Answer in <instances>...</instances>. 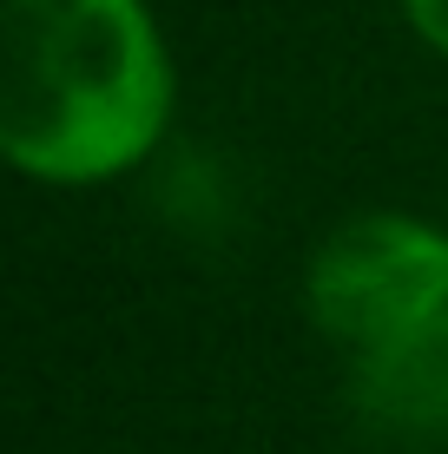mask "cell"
Returning <instances> with one entry per match:
<instances>
[{"instance_id": "obj_1", "label": "cell", "mask_w": 448, "mask_h": 454, "mask_svg": "<svg viewBox=\"0 0 448 454\" xmlns=\"http://www.w3.org/2000/svg\"><path fill=\"white\" fill-rule=\"evenodd\" d=\"M178 67L152 0H0V159L92 192L159 159Z\"/></svg>"}, {"instance_id": "obj_2", "label": "cell", "mask_w": 448, "mask_h": 454, "mask_svg": "<svg viewBox=\"0 0 448 454\" xmlns=\"http://www.w3.org/2000/svg\"><path fill=\"white\" fill-rule=\"evenodd\" d=\"M303 309L343 356L448 309V231L415 211H357L303 257Z\"/></svg>"}, {"instance_id": "obj_3", "label": "cell", "mask_w": 448, "mask_h": 454, "mask_svg": "<svg viewBox=\"0 0 448 454\" xmlns=\"http://www.w3.org/2000/svg\"><path fill=\"white\" fill-rule=\"evenodd\" d=\"M350 415L382 442H428L448 428V309L415 330L357 349L343 369Z\"/></svg>"}, {"instance_id": "obj_4", "label": "cell", "mask_w": 448, "mask_h": 454, "mask_svg": "<svg viewBox=\"0 0 448 454\" xmlns=\"http://www.w3.org/2000/svg\"><path fill=\"white\" fill-rule=\"evenodd\" d=\"M403 7V27L428 46L436 59H448V0H396Z\"/></svg>"}]
</instances>
